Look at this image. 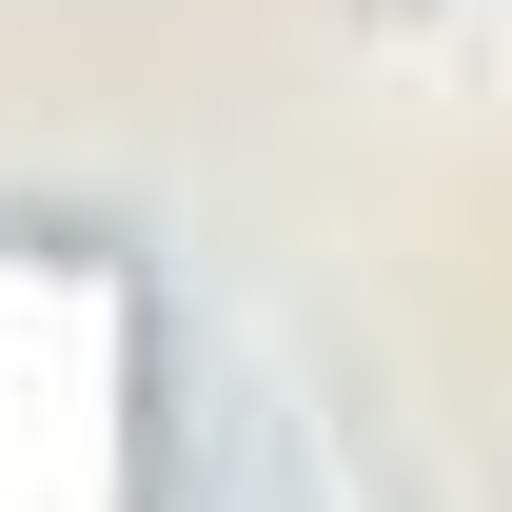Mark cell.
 <instances>
[{"mask_svg":"<svg viewBox=\"0 0 512 512\" xmlns=\"http://www.w3.org/2000/svg\"><path fill=\"white\" fill-rule=\"evenodd\" d=\"M0 512H138V276L0 237Z\"/></svg>","mask_w":512,"mask_h":512,"instance_id":"obj_1","label":"cell"}]
</instances>
